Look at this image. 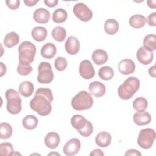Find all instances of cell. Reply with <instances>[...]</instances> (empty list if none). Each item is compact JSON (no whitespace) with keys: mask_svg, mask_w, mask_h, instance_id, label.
Masks as SVG:
<instances>
[{"mask_svg":"<svg viewBox=\"0 0 156 156\" xmlns=\"http://www.w3.org/2000/svg\"><path fill=\"white\" fill-rule=\"evenodd\" d=\"M52 101L53 95L51 90L47 88H39L30 102V107L39 115L48 116L51 112Z\"/></svg>","mask_w":156,"mask_h":156,"instance_id":"obj_1","label":"cell"},{"mask_svg":"<svg viewBox=\"0 0 156 156\" xmlns=\"http://www.w3.org/2000/svg\"><path fill=\"white\" fill-rule=\"evenodd\" d=\"M140 80L135 77L127 78L118 88L119 97L124 100L130 99L140 88Z\"/></svg>","mask_w":156,"mask_h":156,"instance_id":"obj_2","label":"cell"},{"mask_svg":"<svg viewBox=\"0 0 156 156\" xmlns=\"http://www.w3.org/2000/svg\"><path fill=\"white\" fill-rule=\"evenodd\" d=\"M93 104V98L90 93L86 91H80L71 99L72 107L78 111L90 109Z\"/></svg>","mask_w":156,"mask_h":156,"instance_id":"obj_3","label":"cell"},{"mask_svg":"<svg viewBox=\"0 0 156 156\" xmlns=\"http://www.w3.org/2000/svg\"><path fill=\"white\" fill-rule=\"evenodd\" d=\"M72 126L83 136H89L93 131L92 123L80 115H74L71 119Z\"/></svg>","mask_w":156,"mask_h":156,"instance_id":"obj_4","label":"cell"},{"mask_svg":"<svg viewBox=\"0 0 156 156\" xmlns=\"http://www.w3.org/2000/svg\"><path fill=\"white\" fill-rule=\"evenodd\" d=\"M5 96L7 100L6 108L7 111L13 115L20 113L22 107L20 93L17 91L10 88L7 90Z\"/></svg>","mask_w":156,"mask_h":156,"instance_id":"obj_5","label":"cell"},{"mask_svg":"<svg viewBox=\"0 0 156 156\" xmlns=\"http://www.w3.org/2000/svg\"><path fill=\"white\" fill-rule=\"evenodd\" d=\"M36 46L29 41L22 42L18 47L19 62L30 64L34 60L36 54Z\"/></svg>","mask_w":156,"mask_h":156,"instance_id":"obj_6","label":"cell"},{"mask_svg":"<svg viewBox=\"0 0 156 156\" xmlns=\"http://www.w3.org/2000/svg\"><path fill=\"white\" fill-rule=\"evenodd\" d=\"M155 139V130L151 128L143 129L140 130L137 138L140 147L144 149H150Z\"/></svg>","mask_w":156,"mask_h":156,"instance_id":"obj_7","label":"cell"},{"mask_svg":"<svg viewBox=\"0 0 156 156\" xmlns=\"http://www.w3.org/2000/svg\"><path fill=\"white\" fill-rule=\"evenodd\" d=\"M38 72L37 81L39 83L48 84L53 80L54 73L52 69V66L48 62H41L38 68Z\"/></svg>","mask_w":156,"mask_h":156,"instance_id":"obj_8","label":"cell"},{"mask_svg":"<svg viewBox=\"0 0 156 156\" xmlns=\"http://www.w3.org/2000/svg\"><path fill=\"white\" fill-rule=\"evenodd\" d=\"M74 15L80 21L87 22L93 17V12L88 6L82 2H79L74 5L73 9Z\"/></svg>","mask_w":156,"mask_h":156,"instance_id":"obj_9","label":"cell"},{"mask_svg":"<svg viewBox=\"0 0 156 156\" xmlns=\"http://www.w3.org/2000/svg\"><path fill=\"white\" fill-rule=\"evenodd\" d=\"M80 141L78 138H73L68 140L63 146V153L67 156H74L80 149Z\"/></svg>","mask_w":156,"mask_h":156,"instance_id":"obj_10","label":"cell"},{"mask_svg":"<svg viewBox=\"0 0 156 156\" xmlns=\"http://www.w3.org/2000/svg\"><path fill=\"white\" fill-rule=\"evenodd\" d=\"M79 71L80 75L85 79H90L95 75L93 66L88 60H84L80 62Z\"/></svg>","mask_w":156,"mask_h":156,"instance_id":"obj_11","label":"cell"},{"mask_svg":"<svg viewBox=\"0 0 156 156\" xmlns=\"http://www.w3.org/2000/svg\"><path fill=\"white\" fill-rule=\"evenodd\" d=\"M136 57L138 60L143 65H149L154 58V53L145 49L144 47H140L136 52Z\"/></svg>","mask_w":156,"mask_h":156,"instance_id":"obj_12","label":"cell"},{"mask_svg":"<svg viewBox=\"0 0 156 156\" xmlns=\"http://www.w3.org/2000/svg\"><path fill=\"white\" fill-rule=\"evenodd\" d=\"M118 67L119 71L124 75L132 74L135 70V64L134 62L129 58H125L121 60L118 63Z\"/></svg>","mask_w":156,"mask_h":156,"instance_id":"obj_13","label":"cell"},{"mask_svg":"<svg viewBox=\"0 0 156 156\" xmlns=\"http://www.w3.org/2000/svg\"><path fill=\"white\" fill-rule=\"evenodd\" d=\"M65 48L67 53L70 55H75L80 49L79 41L75 37L70 36L65 41Z\"/></svg>","mask_w":156,"mask_h":156,"instance_id":"obj_14","label":"cell"},{"mask_svg":"<svg viewBox=\"0 0 156 156\" xmlns=\"http://www.w3.org/2000/svg\"><path fill=\"white\" fill-rule=\"evenodd\" d=\"M33 18L38 23L46 24L50 19V13L44 8H38L34 12Z\"/></svg>","mask_w":156,"mask_h":156,"instance_id":"obj_15","label":"cell"},{"mask_svg":"<svg viewBox=\"0 0 156 156\" xmlns=\"http://www.w3.org/2000/svg\"><path fill=\"white\" fill-rule=\"evenodd\" d=\"M88 89L91 94L97 98L104 96L106 91L105 86L99 81H94L90 83Z\"/></svg>","mask_w":156,"mask_h":156,"instance_id":"obj_16","label":"cell"},{"mask_svg":"<svg viewBox=\"0 0 156 156\" xmlns=\"http://www.w3.org/2000/svg\"><path fill=\"white\" fill-rule=\"evenodd\" d=\"M60 138L59 135L55 132H50L44 138L45 145L49 149H54L59 145Z\"/></svg>","mask_w":156,"mask_h":156,"instance_id":"obj_17","label":"cell"},{"mask_svg":"<svg viewBox=\"0 0 156 156\" xmlns=\"http://www.w3.org/2000/svg\"><path fill=\"white\" fill-rule=\"evenodd\" d=\"M133 119L136 125L144 126L150 123L151 121V116L147 112H138L133 115Z\"/></svg>","mask_w":156,"mask_h":156,"instance_id":"obj_18","label":"cell"},{"mask_svg":"<svg viewBox=\"0 0 156 156\" xmlns=\"http://www.w3.org/2000/svg\"><path fill=\"white\" fill-rule=\"evenodd\" d=\"M111 135L105 131L99 132L95 138L96 144L101 147H106L108 146L111 143Z\"/></svg>","mask_w":156,"mask_h":156,"instance_id":"obj_19","label":"cell"},{"mask_svg":"<svg viewBox=\"0 0 156 156\" xmlns=\"http://www.w3.org/2000/svg\"><path fill=\"white\" fill-rule=\"evenodd\" d=\"M91 58L95 64L101 65L107 61L108 55L105 50L98 49L94 51L91 55Z\"/></svg>","mask_w":156,"mask_h":156,"instance_id":"obj_20","label":"cell"},{"mask_svg":"<svg viewBox=\"0 0 156 156\" xmlns=\"http://www.w3.org/2000/svg\"><path fill=\"white\" fill-rule=\"evenodd\" d=\"M57 52V48L52 43H46L41 48L40 54L41 56L46 58H52Z\"/></svg>","mask_w":156,"mask_h":156,"instance_id":"obj_21","label":"cell"},{"mask_svg":"<svg viewBox=\"0 0 156 156\" xmlns=\"http://www.w3.org/2000/svg\"><path fill=\"white\" fill-rule=\"evenodd\" d=\"M20 36L15 32H10L6 34L4 39V44L9 48H11L18 44Z\"/></svg>","mask_w":156,"mask_h":156,"instance_id":"obj_22","label":"cell"},{"mask_svg":"<svg viewBox=\"0 0 156 156\" xmlns=\"http://www.w3.org/2000/svg\"><path fill=\"white\" fill-rule=\"evenodd\" d=\"M129 22L130 26L133 28L140 29L145 25L146 23V18L142 15L136 14L132 15L130 18Z\"/></svg>","mask_w":156,"mask_h":156,"instance_id":"obj_23","label":"cell"},{"mask_svg":"<svg viewBox=\"0 0 156 156\" xmlns=\"http://www.w3.org/2000/svg\"><path fill=\"white\" fill-rule=\"evenodd\" d=\"M34 87L33 83L30 81L22 82L18 87L19 93L24 97L30 96L34 92Z\"/></svg>","mask_w":156,"mask_h":156,"instance_id":"obj_24","label":"cell"},{"mask_svg":"<svg viewBox=\"0 0 156 156\" xmlns=\"http://www.w3.org/2000/svg\"><path fill=\"white\" fill-rule=\"evenodd\" d=\"M32 37L37 41L41 42L44 41L48 34L47 30L42 26H36L32 30Z\"/></svg>","mask_w":156,"mask_h":156,"instance_id":"obj_25","label":"cell"},{"mask_svg":"<svg viewBox=\"0 0 156 156\" xmlns=\"http://www.w3.org/2000/svg\"><path fill=\"white\" fill-rule=\"evenodd\" d=\"M104 28L105 32L108 35H114L119 29V24L116 20L114 19H108L105 21Z\"/></svg>","mask_w":156,"mask_h":156,"instance_id":"obj_26","label":"cell"},{"mask_svg":"<svg viewBox=\"0 0 156 156\" xmlns=\"http://www.w3.org/2000/svg\"><path fill=\"white\" fill-rule=\"evenodd\" d=\"M38 123L37 118L32 115L26 116L22 121L23 127L27 130H33L36 128Z\"/></svg>","mask_w":156,"mask_h":156,"instance_id":"obj_27","label":"cell"},{"mask_svg":"<svg viewBox=\"0 0 156 156\" xmlns=\"http://www.w3.org/2000/svg\"><path fill=\"white\" fill-rule=\"evenodd\" d=\"M143 47L148 51H154L156 49V36L155 34H148L143 39Z\"/></svg>","mask_w":156,"mask_h":156,"instance_id":"obj_28","label":"cell"},{"mask_svg":"<svg viewBox=\"0 0 156 156\" xmlns=\"http://www.w3.org/2000/svg\"><path fill=\"white\" fill-rule=\"evenodd\" d=\"M68 17L66 11L62 8L57 9L52 13V21L55 23H62L65 22Z\"/></svg>","mask_w":156,"mask_h":156,"instance_id":"obj_29","label":"cell"},{"mask_svg":"<svg viewBox=\"0 0 156 156\" xmlns=\"http://www.w3.org/2000/svg\"><path fill=\"white\" fill-rule=\"evenodd\" d=\"M52 38L57 41H63L66 37V31L65 28L62 26H57L54 27L51 32Z\"/></svg>","mask_w":156,"mask_h":156,"instance_id":"obj_30","label":"cell"},{"mask_svg":"<svg viewBox=\"0 0 156 156\" xmlns=\"http://www.w3.org/2000/svg\"><path fill=\"white\" fill-rule=\"evenodd\" d=\"M98 75L101 79L104 80H109L113 78L114 76V71L111 67L105 66L100 68L98 71Z\"/></svg>","mask_w":156,"mask_h":156,"instance_id":"obj_31","label":"cell"},{"mask_svg":"<svg viewBox=\"0 0 156 156\" xmlns=\"http://www.w3.org/2000/svg\"><path fill=\"white\" fill-rule=\"evenodd\" d=\"M13 133V129L10 124L7 122H2L0 124V138L8 139Z\"/></svg>","mask_w":156,"mask_h":156,"instance_id":"obj_32","label":"cell"},{"mask_svg":"<svg viewBox=\"0 0 156 156\" xmlns=\"http://www.w3.org/2000/svg\"><path fill=\"white\" fill-rule=\"evenodd\" d=\"M148 102L146 99L143 97H138L133 102V108L137 112L144 111L147 107Z\"/></svg>","mask_w":156,"mask_h":156,"instance_id":"obj_33","label":"cell"},{"mask_svg":"<svg viewBox=\"0 0 156 156\" xmlns=\"http://www.w3.org/2000/svg\"><path fill=\"white\" fill-rule=\"evenodd\" d=\"M13 147L10 143L5 142L0 144V155L4 156L13 155Z\"/></svg>","mask_w":156,"mask_h":156,"instance_id":"obj_34","label":"cell"},{"mask_svg":"<svg viewBox=\"0 0 156 156\" xmlns=\"http://www.w3.org/2000/svg\"><path fill=\"white\" fill-rule=\"evenodd\" d=\"M32 67L29 63L20 62L17 67V71L19 74L21 76H27L32 71Z\"/></svg>","mask_w":156,"mask_h":156,"instance_id":"obj_35","label":"cell"},{"mask_svg":"<svg viewBox=\"0 0 156 156\" xmlns=\"http://www.w3.org/2000/svg\"><path fill=\"white\" fill-rule=\"evenodd\" d=\"M54 66L58 71L65 70L67 67V61L65 57H58L54 61Z\"/></svg>","mask_w":156,"mask_h":156,"instance_id":"obj_36","label":"cell"},{"mask_svg":"<svg viewBox=\"0 0 156 156\" xmlns=\"http://www.w3.org/2000/svg\"><path fill=\"white\" fill-rule=\"evenodd\" d=\"M5 3L7 7L12 10L17 9L20 5V1L19 0H7L5 1Z\"/></svg>","mask_w":156,"mask_h":156,"instance_id":"obj_37","label":"cell"},{"mask_svg":"<svg viewBox=\"0 0 156 156\" xmlns=\"http://www.w3.org/2000/svg\"><path fill=\"white\" fill-rule=\"evenodd\" d=\"M146 21L151 26H156V12H153L149 15L147 18L146 19Z\"/></svg>","mask_w":156,"mask_h":156,"instance_id":"obj_38","label":"cell"},{"mask_svg":"<svg viewBox=\"0 0 156 156\" xmlns=\"http://www.w3.org/2000/svg\"><path fill=\"white\" fill-rule=\"evenodd\" d=\"M130 155H135V156H141V153L140 152V151H138L136 149H129L127 150L126 153H125V156H130Z\"/></svg>","mask_w":156,"mask_h":156,"instance_id":"obj_39","label":"cell"},{"mask_svg":"<svg viewBox=\"0 0 156 156\" xmlns=\"http://www.w3.org/2000/svg\"><path fill=\"white\" fill-rule=\"evenodd\" d=\"M58 0H44V2L49 7H54L58 4Z\"/></svg>","mask_w":156,"mask_h":156,"instance_id":"obj_40","label":"cell"},{"mask_svg":"<svg viewBox=\"0 0 156 156\" xmlns=\"http://www.w3.org/2000/svg\"><path fill=\"white\" fill-rule=\"evenodd\" d=\"M104 155V152L102 151V150H101L99 149H94L90 154V156H93V155H94V156H102Z\"/></svg>","mask_w":156,"mask_h":156,"instance_id":"obj_41","label":"cell"},{"mask_svg":"<svg viewBox=\"0 0 156 156\" xmlns=\"http://www.w3.org/2000/svg\"><path fill=\"white\" fill-rule=\"evenodd\" d=\"M38 2V0H24V2L28 7H32Z\"/></svg>","mask_w":156,"mask_h":156,"instance_id":"obj_42","label":"cell"},{"mask_svg":"<svg viewBox=\"0 0 156 156\" xmlns=\"http://www.w3.org/2000/svg\"><path fill=\"white\" fill-rule=\"evenodd\" d=\"M148 72H149V75L152 77H155L156 75H155V65H154L153 66L151 67L149 70H148Z\"/></svg>","mask_w":156,"mask_h":156,"instance_id":"obj_43","label":"cell"},{"mask_svg":"<svg viewBox=\"0 0 156 156\" xmlns=\"http://www.w3.org/2000/svg\"><path fill=\"white\" fill-rule=\"evenodd\" d=\"M147 4L149 7L152 8V9H155L156 7V1H152V0H149L147 1Z\"/></svg>","mask_w":156,"mask_h":156,"instance_id":"obj_44","label":"cell"},{"mask_svg":"<svg viewBox=\"0 0 156 156\" xmlns=\"http://www.w3.org/2000/svg\"><path fill=\"white\" fill-rule=\"evenodd\" d=\"M0 64H1V77H2L4 74H5L7 68L5 65H4L2 62H1Z\"/></svg>","mask_w":156,"mask_h":156,"instance_id":"obj_45","label":"cell"},{"mask_svg":"<svg viewBox=\"0 0 156 156\" xmlns=\"http://www.w3.org/2000/svg\"><path fill=\"white\" fill-rule=\"evenodd\" d=\"M52 154H57V155H60V154H57V153L54 154V153H53V152H51V153H50V154H48V155H52Z\"/></svg>","mask_w":156,"mask_h":156,"instance_id":"obj_46","label":"cell"}]
</instances>
